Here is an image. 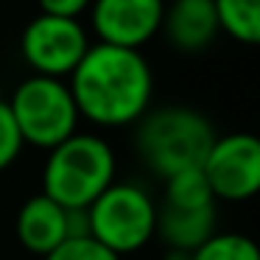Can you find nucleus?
I'll return each mask as SVG.
<instances>
[{"label":"nucleus","mask_w":260,"mask_h":260,"mask_svg":"<svg viewBox=\"0 0 260 260\" xmlns=\"http://www.w3.org/2000/svg\"><path fill=\"white\" fill-rule=\"evenodd\" d=\"M165 260H190V252H179V249H168Z\"/></svg>","instance_id":"a211bd4d"},{"label":"nucleus","mask_w":260,"mask_h":260,"mask_svg":"<svg viewBox=\"0 0 260 260\" xmlns=\"http://www.w3.org/2000/svg\"><path fill=\"white\" fill-rule=\"evenodd\" d=\"M190 260H260V243L243 232H215L193 249Z\"/></svg>","instance_id":"4468645a"},{"label":"nucleus","mask_w":260,"mask_h":260,"mask_svg":"<svg viewBox=\"0 0 260 260\" xmlns=\"http://www.w3.org/2000/svg\"><path fill=\"white\" fill-rule=\"evenodd\" d=\"M162 204L171 207H213L218 204L202 168H185L162 179Z\"/></svg>","instance_id":"f8f14e48"},{"label":"nucleus","mask_w":260,"mask_h":260,"mask_svg":"<svg viewBox=\"0 0 260 260\" xmlns=\"http://www.w3.org/2000/svg\"><path fill=\"white\" fill-rule=\"evenodd\" d=\"M14 232H17V241L23 243L25 252L45 257L59 243H64L70 238L68 207H62L45 193H37V196L23 202L17 221H14Z\"/></svg>","instance_id":"9d476101"},{"label":"nucleus","mask_w":260,"mask_h":260,"mask_svg":"<svg viewBox=\"0 0 260 260\" xmlns=\"http://www.w3.org/2000/svg\"><path fill=\"white\" fill-rule=\"evenodd\" d=\"M90 40L79 20L37 14L20 37V53L37 76L70 79L79 62L84 59Z\"/></svg>","instance_id":"423d86ee"},{"label":"nucleus","mask_w":260,"mask_h":260,"mask_svg":"<svg viewBox=\"0 0 260 260\" xmlns=\"http://www.w3.org/2000/svg\"><path fill=\"white\" fill-rule=\"evenodd\" d=\"M221 31L243 45H260V0H213Z\"/></svg>","instance_id":"ddd939ff"},{"label":"nucleus","mask_w":260,"mask_h":260,"mask_svg":"<svg viewBox=\"0 0 260 260\" xmlns=\"http://www.w3.org/2000/svg\"><path fill=\"white\" fill-rule=\"evenodd\" d=\"M202 171L218 202H249L260 196V137L252 132L218 135Z\"/></svg>","instance_id":"0eeeda50"},{"label":"nucleus","mask_w":260,"mask_h":260,"mask_svg":"<svg viewBox=\"0 0 260 260\" xmlns=\"http://www.w3.org/2000/svg\"><path fill=\"white\" fill-rule=\"evenodd\" d=\"M23 137H20V129L14 123V115L9 109V101L0 98V171H6L14 165V159L23 151Z\"/></svg>","instance_id":"dca6fc26"},{"label":"nucleus","mask_w":260,"mask_h":260,"mask_svg":"<svg viewBox=\"0 0 260 260\" xmlns=\"http://www.w3.org/2000/svg\"><path fill=\"white\" fill-rule=\"evenodd\" d=\"M42 260H123V257L115 254L112 249H107L104 243H98L92 235H84V238H68Z\"/></svg>","instance_id":"2eb2a0df"},{"label":"nucleus","mask_w":260,"mask_h":260,"mask_svg":"<svg viewBox=\"0 0 260 260\" xmlns=\"http://www.w3.org/2000/svg\"><path fill=\"white\" fill-rule=\"evenodd\" d=\"M215 137L213 123L199 109L159 107L137 120L135 148L151 174L168 179L176 171L202 168Z\"/></svg>","instance_id":"f03ea898"},{"label":"nucleus","mask_w":260,"mask_h":260,"mask_svg":"<svg viewBox=\"0 0 260 260\" xmlns=\"http://www.w3.org/2000/svg\"><path fill=\"white\" fill-rule=\"evenodd\" d=\"M165 0H92L90 20L98 42L140 51L162 28Z\"/></svg>","instance_id":"6e6552de"},{"label":"nucleus","mask_w":260,"mask_h":260,"mask_svg":"<svg viewBox=\"0 0 260 260\" xmlns=\"http://www.w3.org/2000/svg\"><path fill=\"white\" fill-rule=\"evenodd\" d=\"M218 232V213L213 207H171L157 204V235L168 249L193 252Z\"/></svg>","instance_id":"9b49d317"},{"label":"nucleus","mask_w":260,"mask_h":260,"mask_svg":"<svg viewBox=\"0 0 260 260\" xmlns=\"http://www.w3.org/2000/svg\"><path fill=\"white\" fill-rule=\"evenodd\" d=\"M159 34L179 53H202L221 34L213 0H165Z\"/></svg>","instance_id":"1a4fd4ad"},{"label":"nucleus","mask_w":260,"mask_h":260,"mask_svg":"<svg viewBox=\"0 0 260 260\" xmlns=\"http://www.w3.org/2000/svg\"><path fill=\"white\" fill-rule=\"evenodd\" d=\"M68 84L79 115L101 129L132 126L151 109L154 73L135 48L90 45Z\"/></svg>","instance_id":"f257e3e1"},{"label":"nucleus","mask_w":260,"mask_h":260,"mask_svg":"<svg viewBox=\"0 0 260 260\" xmlns=\"http://www.w3.org/2000/svg\"><path fill=\"white\" fill-rule=\"evenodd\" d=\"M115 182V151L101 135L76 132L48 151L42 193L68 210H87Z\"/></svg>","instance_id":"7ed1b4c3"},{"label":"nucleus","mask_w":260,"mask_h":260,"mask_svg":"<svg viewBox=\"0 0 260 260\" xmlns=\"http://www.w3.org/2000/svg\"><path fill=\"white\" fill-rule=\"evenodd\" d=\"M9 109L20 129L23 143L51 151L62 140L79 132V109L64 79L28 76L9 98Z\"/></svg>","instance_id":"20e7f679"},{"label":"nucleus","mask_w":260,"mask_h":260,"mask_svg":"<svg viewBox=\"0 0 260 260\" xmlns=\"http://www.w3.org/2000/svg\"><path fill=\"white\" fill-rule=\"evenodd\" d=\"M42 14H53V17H70L79 20L87 9L92 6V0H37Z\"/></svg>","instance_id":"f3484780"},{"label":"nucleus","mask_w":260,"mask_h":260,"mask_svg":"<svg viewBox=\"0 0 260 260\" xmlns=\"http://www.w3.org/2000/svg\"><path fill=\"white\" fill-rule=\"evenodd\" d=\"M90 235L115 254L140 252L157 235V202L140 185L115 179L87 207Z\"/></svg>","instance_id":"39448f33"}]
</instances>
